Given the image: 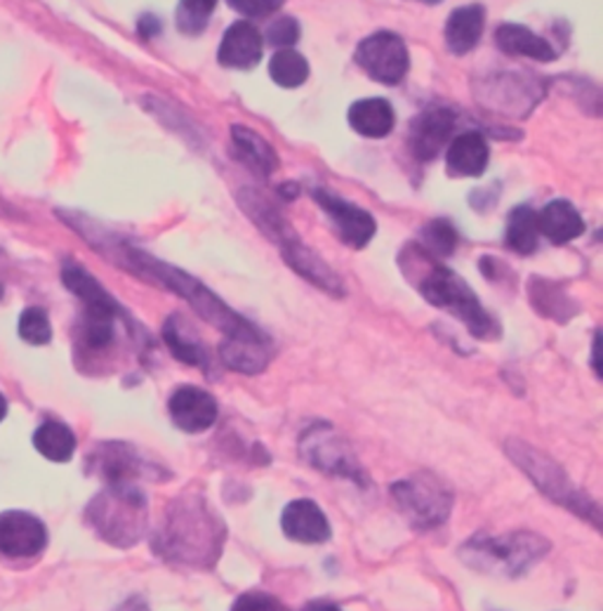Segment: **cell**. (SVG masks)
<instances>
[{
  "label": "cell",
  "instance_id": "cell-18",
  "mask_svg": "<svg viewBox=\"0 0 603 611\" xmlns=\"http://www.w3.org/2000/svg\"><path fill=\"white\" fill-rule=\"evenodd\" d=\"M486 12L481 5H464L452 10L446 22V46L450 52L466 55L474 50L484 34Z\"/></svg>",
  "mask_w": 603,
  "mask_h": 611
},
{
  "label": "cell",
  "instance_id": "cell-40",
  "mask_svg": "<svg viewBox=\"0 0 603 611\" xmlns=\"http://www.w3.org/2000/svg\"><path fill=\"white\" fill-rule=\"evenodd\" d=\"M422 3H429V5H434V3H441V0H422Z\"/></svg>",
  "mask_w": 603,
  "mask_h": 611
},
{
  "label": "cell",
  "instance_id": "cell-28",
  "mask_svg": "<svg viewBox=\"0 0 603 611\" xmlns=\"http://www.w3.org/2000/svg\"><path fill=\"white\" fill-rule=\"evenodd\" d=\"M269 77L281 87H299L309 79L307 59L295 50L283 48L269 62Z\"/></svg>",
  "mask_w": 603,
  "mask_h": 611
},
{
  "label": "cell",
  "instance_id": "cell-3",
  "mask_svg": "<svg viewBox=\"0 0 603 611\" xmlns=\"http://www.w3.org/2000/svg\"><path fill=\"white\" fill-rule=\"evenodd\" d=\"M505 451L528 480L537 486L542 496H547L552 503L561 505V508H568L580 519L592 521L596 529L601 527V510L596 501H592L584 491L572 484L566 470L556 463L554 458L537 451L535 446L521 439H507Z\"/></svg>",
  "mask_w": 603,
  "mask_h": 611
},
{
  "label": "cell",
  "instance_id": "cell-27",
  "mask_svg": "<svg viewBox=\"0 0 603 611\" xmlns=\"http://www.w3.org/2000/svg\"><path fill=\"white\" fill-rule=\"evenodd\" d=\"M537 213L533 208L519 205L507 220V246L519 256H531L537 248Z\"/></svg>",
  "mask_w": 603,
  "mask_h": 611
},
{
  "label": "cell",
  "instance_id": "cell-13",
  "mask_svg": "<svg viewBox=\"0 0 603 611\" xmlns=\"http://www.w3.org/2000/svg\"><path fill=\"white\" fill-rule=\"evenodd\" d=\"M452 128H456V116L444 107H429L419 111L411 121L409 144L415 158L431 161L439 156L441 149L448 144Z\"/></svg>",
  "mask_w": 603,
  "mask_h": 611
},
{
  "label": "cell",
  "instance_id": "cell-6",
  "mask_svg": "<svg viewBox=\"0 0 603 611\" xmlns=\"http://www.w3.org/2000/svg\"><path fill=\"white\" fill-rule=\"evenodd\" d=\"M90 521L114 545H134L146 531V498L134 484L109 486L90 505Z\"/></svg>",
  "mask_w": 603,
  "mask_h": 611
},
{
  "label": "cell",
  "instance_id": "cell-4",
  "mask_svg": "<svg viewBox=\"0 0 603 611\" xmlns=\"http://www.w3.org/2000/svg\"><path fill=\"white\" fill-rule=\"evenodd\" d=\"M417 289L422 297L434 307H441L450 315H456L472 336L478 340H495L500 336V326L478 303L476 293L466 286V281L450 272L448 267L436 265L427 252V270L417 274Z\"/></svg>",
  "mask_w": 603,
  "mask_h": 611
},
{
  "label": "cell",
  "instance_id": "cell-34",
  "mask_svg": "<svg viewBox=\"0 0 603 611\" xmlns=\"http://www.w3.org/2000/svg\"><path fill=\"white\" fill-rule=\"evenodd\" d=\"M244 17H269L283 8L285 0H226Z\"/></svg>",
  "mask_w": 603,
  "mask_h": 611
},
{
  "label": "cell",
  "instance_id": "cell-7",
  "mask_svg": "<svg viewBox=\"0 0 603 611\" xmlns=\"http://www.w3.org/2000/svg\"><path fill=\"white\" fill-rule=\"evenodd\" d=\"M389 494L405 521L419 531L441 527L452 510V491L431 472H417L391 484Z\"/></svg>",
  "mask_w": 603,
  "mask_h": 611
},
{
  "label": "cell",
  "instance_id": "cell-9",
  "mask_svg": "<svg viewBox=\"0 0 603 611\" xmlns=\"http://www.w3.org/2000/svg\"><path fill=\"white\" fill-rule=\"evenodd\" d=\"M356 62L373 81L397 85L405 79V73H409L411 57L405 43L397 34L380 32L358 43Z\"/></svg>",
  "mask_w": 603,
  "mask_h": 611
},
{
  "label": "cell",
  "instance_id": "cell-11",
  "mask_svg": "<svg viewBox=\"0 0 603 611\" xmlns=\"http://www.w3.org/2000/svg\"><path fill=\"white\" fill-rule=\"evenodd\" d=\"M168 411L173 423L189 435H199V432L213 427L220 413L215 397L193 385L177 387L168 401Z\"/></svg>",
  "mask_w": 603,
  "mask_h": 611
},
{
  "label": "cell",
  "instance_id": "cell-31",
  "mask_svg": "<svg viewBox=\"0 0 603 611\" xmlns=\"http://www.w3.org/2000/svg\"><path fill=\"white\" fill-rule=\"evenodd\" d=\"M533 305L542 312L545 317H554V319H559V321H568V317L576 312V307H568L570 301L566 295H561L559 301H556V295H559V291H556L552 283H545V281H540L535 279L533 283Z\"/></svg>",
  "mask_w": 603,
  "mask_h": 611
},
{
  "label": "cell",
  "instance_id": "cell-5",
  "mask_svg": "<svg viewBox=\"0 0 603 611\" xmlns=\"http://www.w3.org/2000/svg\"><path fill=\"white\" fill-rule=\"evenodd\" d=\"M240 203H244V211L250 213V218L258 222L271 242L281 248V256L299 277H305L316 289L326 291L328 295H335V297L344 295L342 279L330 270V267L316 256L309 246H305V242H302L288 222H285L274 208L269 203H262L255 193H248Z\"/></svg>",
  "mask_w": 603,
  "mask_h": 611
},
{
  "label": "cell",
  "instance_id": "cell-39",
  "mask_svg": "<svg viewBox=\"0 0 603 611\" xmlns=\"http://www.w3.org/2000/svg\"><path fill=\"white\" fill-rule=\"evenodd\" d=\"M5 415H8V401L3 395H0V421H3Z\"/></svg>",
  "mask_w": 603,
  "mask_h": 611
},
{
  "label": "cell",
  "instance_id": "cell-20",
  "mask_svg": "<svg viewBox=\"0 0 603 611\" xmlns=\"http://www.w3.org/2000/svg\"><path fill=\"white\" fill-rule=\"evenodd\" d=\"M488 166V144L478 132H464L448 146V173L452 177H478Z\"/></svg>",
  "mask_w": 603,
  "mask_h": 611
},
{
  "label": "cell",
  "instance_id": "cell-32",
  "mask_svg": "<svg viewBox=\"0 0 603 611\" xmlns=\"http://www.w3.org/2000/svg\"><path fill=\"white\" fill-rule=\"evenodd\" d=\"M20 336L22 340L32 342V345H48L52 340V326L45 309L28 307L20 317Z\"/></svg>",
  "mask_w": 603,
  "mask_h": 611
},
{
  "label": "cell",
  "instance_id": "cell-8",
  "mask_svg": "<svg viewBox=\"0 0 603 611\" xmlns=\"http://www.w3.org/2000/svg\"><path fill=\"white\" fill-rule=\"evenodd\" d=\"M299 456L307 466L330 477H342L366 486L368 474L360 468L354 449L330 423H314L299 435Z\"/></svg>",
  "mask_w": 603,
  "mask_h": 611
},
{
  "label": "cell",
  "instance_id": "cell-17",
  "mask_svg": "<svg viewBox=\"0 0 603 611\" xmlns=\"http://www.w3.org/2000/svg\"><path fill=\"white\" fill-rule=\"evenodd\" d=\"M97 470L111 486L134 484L144 474H151L146 460L128 444H104L97 454Z\"/></svg>",
  "mask_w": 603,
  "mask_h": 611
},
{
  "label": "cell",
  "instance_id": "cell-25",
  "mask_svg": "<svg viewBox=\"0 0 603 611\" xmlns=\"http://www.w3.org/2000/svg\"><path fill=\"white\" fill-rule=\"evenodd\" d=\"M232 140H234V146H236L238 156L244 158V163H248V166L255 173H260V175L267 177V175H271V173L279 168L276 152L255 130L244 128V126H234L232 128Z\"/></svg>",
  "mask_w": 603,
  "mask_h": 611
},
{
  "label": "cell",
  "instance_id": "cell-15",
  "mask_svg": "<svg viewBox=\"0 0 603 611\" xmlns=\"http://www.w3.org/2000/svg\"><path fill=\"white\" fill-rule=\"evenodd\" d=\"M217 59L226 69L248 71L258 67L262 59V36L258 28L248 22L232 24L220 43Z\"/></svg>",
  "mask_w": 603,
  "mask_h": 611
},
{
  "label": "cell",
  "instance_id": "cell-33",
  "mask_svg": "<svg viewBox=\"0 0 603 611\" xmlns=\"http://www.w3.org/2000/svg\"><path fill=\"white\" fill-rule=\"evenodd\" d=\"M297 38H299V24L295 17H279L267 28V40L279 50L295 46Z\"/></svg>",
  "mask_w": 603,
  "mask_h": 611
},
{
  "label": "cell",
  "instance_id": "cell-14",
  "mask_svg": "<svg viewBox=\"0 0 603 611\" xmlns=\"http://www.w3.org/2000/svg\"><path fill=\"white\" fill-rule=\"evenodd\" d=\"M281 529L295 543H326L330 539V525L326 513L309 498H297L285 505L281 515Z\"/></svg>",
  "mask_w": 603,
  "mask_h": 611
},
{
  "label": "cell",
  "instance_id": "cell-26",
  "mask_svg": "<svg viewBox=\"0 0 603 611\" xmlns=\"http://www.w3.org/2000/svg\"><path fill=\"white\" fill-rule=\"evenodd\" d=\"M34 446L40 456L52 460V463H67L75 451V437L67 425L48 421L36 430Z\"/></svg>",
  "mask_w": 603,
  "mask_h": 611
},
{
  "label": "cell",
  "instance_id": "cell-30",
  "mask_svg": "<svg viewBox=\"0 0 603 611\" xmlns=\"http://www.w3.org/2000/svg\"><path fill=\"white\" fill-rule=\"evenodd\" d=\"M422 250H427L429 256L448 258L452 250L458 248V232L448 220H431L429 225L422 230Z\"/></svg>",
  "mask_w": 603,
  "mask_h": 611
},
{
  "label": "cell",
  "instance_id": "cell-38",
  "mask_svg": "<svg viewBox=\"0 0 603 611\" xmlns=\"http://www.w3.org/2000/svg\"><path fill=\"white\" fill-rule=\"evenodd\" d=\"M599 340H601V338H599V333H596V336H594V348H592V350H594V371L601 376V366H599Z\"/></svg>",
  "mask_w": 603,
  "mask_h": 611
},
{
  "label": "cell",
  "instance_id": "cell-22",
  "mask_svg": "<svg viewBox=\"0 0 603 611\" xmlns=\"http://www.w3.org/2000/svg\"><path fill=\"white\" fill-rule=\"evenodd\" d=\"M495 43H497V48L507 55L531 57V59H537V62H552V59L556 57L545 38H540L537 34L531 32V28L519 26V24H503L495 32Z\"/></svg>",
  "mask_w": 603,
  "mask_h": 611
},
{
  "label": "cell",
  "instance_id": "cell-2",
  "mask_svg": "<svg viewBox=\"0 0 603 611\" xmlns=\"http://www.w3.org/2000/svg\"><path fill=\"white\" fill-rule=\"evenodd\" d=\"M549 553V541L533 531H511L503 536L476 533L460 548V560L474 572L519 578Z\"/></svg>",
  "mask_w": 603,
  "mask_h": 611
},
{
  "label": "cell",
  "instance_id": "cell-37",
  "mask_svg": "<svg viewBox=\"0 0 603 611\" xmlns=\"http://www.w3.org/2000/svg\"><path fill=\"white\" fill-rule=\"evenodd\" d=\"M307 611H340V607L330 604V602H314L307 607Z\"/></svg>",
  "mask_w": 603,
  "mask_h": 611
},
{
  "label": "cell",
  "instance_id": "cell-36",
  "mask_svg": "<svg viewBox=\"0 0 603 611\" xmlns=\"http://www.w3.org/2000/svg\"><path fill=\"white\" fill-rule=\"evenodd\" d=\"M138 28H140V34L144 38H151V36H156L161 32V22L154 17V14H144V17L138 24Z\"/></svg>",
  "mask_w": 603,
  "mask_h": 611
},
{
  "label": "cell",
  "instance_id": "cell-12",
  "mask_svg": "<svg viewBox=\"0 0 603 611\" xmlns=\"http://www.w3.org/2000/svg\"><path fill=\"white\" fill-rule=\"evenodd\" d=\"M314 199L330 215V220L335 222L340 236L352 248H364L375 236L377 225H375L373 215L366 213L364 208L344 201L326 189H314Z\"/></svg>",
  "mask_w": 603,
  "mask_h": 611
},
{
  "label": "cell",
  "instance_id": "cell-16",
  "mask_svg": "<svg viewBox=\"0 0 603 611\" xmlns=\"http://www.w3.org/2000/svg\"><path fill=\"white\" fill-rule=\"evenodd\" d=\"M220 354L222 362L236 374L255 376L269 366L274 348H271V340L264 333L248 338H224Z\"/></svg>",
  "mask_w": 603,
  "mask_h": 611
},
{
  "label": "cell",
  "instance_id": "cell-19",
  "mask_svg": "<svg viewBox=\"0 0 603 611\" xmlns=\"http://www.w3.org/2000/svg\"><path fill=\"white\" fill-rule=\"evenodd\" d=\"M537 230L542 236L549 238L552 244L564 246L572 242V238L582 236L584 222L572 203L552 201L537 213Z\"/></svg>",
  "mask_w": 603,
  "mask_h": 611
},
{
  "label": "cell",
  "instance_id": "cell-29",
  "mask_svg": "<svg viewBox=\"0 0 603 611\" xmlns=\"http://www.w3.org/2000/svg\"><path fill=\"white\" fill-rule=\"evenodd\" d=\"M217 0H179L177 28L187 36H199L210 22Z\"/></svg>",
  "mask_w": 603,
  "mask_h": 611
},
{
  "label": "cell",
  "instance_id": "cell-10",
  "mask_svg": "<svg viewBox=\"0 0 603 611\" xmlns=\"http://www.w3.org/2000/svg\"><path fill=\"white\" fill-rule=\"evenodd\" d=\"M45 543H48V531L38 517L20 510L0 515V555L34 557Z\"/></svg>",
  "mask_w": 603,
  "mask_h": 611
},
{
  "label": "cell",
  "instance_id": "cell-35",
  "mask_svg": "<svg viewBox=\"0 0 603 611\" xmlns=\"http://www.w3.org/2000/svg\"><path fill=\"white\" fill-rule=\"evenodd\" d=\"M232 611H283V609L274 598H269V595L248 592V595H240Z\"/></svg>",
  "mask_w": 603,
  "mask_h": 611
},
{
  "label": "cell",
  "instance_id": "cell-21",
  "mask_svg": "<svg viewBox=\"0 0 603 611\" xmlns=\"http://www.w3.org/2000/svg\"><path fill=\"white\" fill-rule=\"evenodd\" d=\"M394 109L387 99H360L350 109V126L364 138H387L394 130Z\"/></svg>",
  "mask_w": 603,
  "mask_h": 611
},
{
  "label": "cell",
  "instance_id": "cell-1",
  "mask_svg": "<svg viewBox=\"0 0 603 611\" xmlns=\"http://www.w3.org/2000/svg\"><path fill=\"white\" fill-rule=\"evenodd\" d=\"M224 541L226 527L220 515L205 498L185 494L165 510L154 545L163 560L208 569L217 562Z\"/></svg>",
  "mask_w": 603,
  "mask_h": 611
},
{
  "label": "cell",
  "instance_id": "cell-23",
  "mask_svg": "<svg viewBox=\"0 0 603 611\" xmlns=\"http://www.w3.org/2000/svg\"><path fill=\"white\" fill-rule=\"evenodd\" d=\"M163 340L165 345L170 348V352L177 356L182 364L189 366H210V356L208 350L203 348V342L199 340V336L193 333L191 326L182 319V317H170L163 326Z\"/></svg>",
  "mask_w": 603,
  "mask_h": 611
},
{
  "label": "cell",
  "instance_id": "cell-24",
  "mask_svg": "<svg viewBox=\"0 0 603 611\" xmlns=\"http://www.w3.org/2000/svg\"><path fill=\"white\" fill-rule=\"evenodd\" d=\"M62 281L73 295L81 297L85 312H104V315H118L120 312L114 297L99 286V281L81 270V267L67 265L62 272Z\"/></svg>",
  "mask_w": 603,
  "mask_h": 611
}]
</instances>
